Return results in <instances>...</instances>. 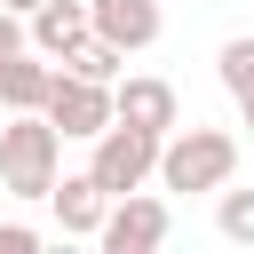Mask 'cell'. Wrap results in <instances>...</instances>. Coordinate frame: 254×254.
<instances>
[{
	"label": "cell",
	"instance_id": "cell-5",
	"mask_svg": "<svg viewBox=\"0 0 254 254\" xmlns=\"http://www.w3.org/2000/svg\"><path fill=\"white\" fill-rule=\"evenodd\" d=\"M167 230H175L167 198H159V190H127V198H111L95 246H103V254H151V246H167Z\"/></svg>",
	"mask_w": 254,
	"mask_h": 254
},
{
	"label": "cell",
	"instance_id": "cell-6",
	"mask_svg": "<svg viewBox=\"0 0 254 254\" xmlns=\"http://www.w3.org/2000/svg\"><path fill=\"white\" fill-rule=\"evenodd\" d=\"M111 103H119V119H135V127H151V135H175V127H183V95H175L159 71H119Z\"/></svg>",
	"mask_w": 254,
	"mask_h": 254
},
{
	"label": "cell",
	"instance_id": "cell-1",
	"mask_svg": "<svg viewBox=\"0 0 254 254\" xmlns=\"http://www.w3.org/2000/svg\"><path fill=\"white\" fill-rule=\"evenodd\" d=\"M56 167H64V135L48 111H8L0 127V190L8 198H48L56 190Z\"/></svg>",
	"mask_w": 254,
	"mask_h": 254
},
{
	"label": "cell",
	"instance_id": "cell-7",
	"mask_svg": "<svg viewBox=\"0 0 254 254\" xmlns=\"http://www.w3.org/2000/svg\"><path fill=\"white\" fill-rule=\"evenodd\" d=\"M48 206H56V230H64V238H95V230H103V214H111V190L79 167V175H56Z\"/></svg>",
	"mask_w": 254,
	"mask_h": 254
},
{
	"label": "cell",
	"instance_id": "cell-16",
	"mask_svg": "<svg viewBox=\"0 0 254 254\" xmlns=\"http://www.w3.org/2000/svg\"><path fill=\"white\" fill-rule=\"evenodd\" d=\"M0 64H8V56H0Z\"/></svg>",
	"mask_w": 254,
	"mask_h": 254
},
{
	"label": "cell",
	"instance_id": "cell-15",
	"mask_svg": "<svg viewBox=\"0 0 254 254\" xmlns=\"http://www.w3.org/2000/svg\"><path fill=\"white\" fill-rule=\"evenodd\" d=\"M8 8H16V16H32V8H40V0H8Z\"/></svg>",
	"mask_w": 254,
	"mask_h": 254
},
{
	"label": "cell",
	"instance_id": "cell-9",
	"mask_svg": "<svg viewBox=\"0 0 254 254\" xmlns=\"http://www.w3.org/2000/svg\"><path fill=\"white\" fill-rule=\"evenodd\" d=\"M48 87H56V56L16 48V56L0 64V111H40V103H48Z\"/></svg>",
	"mask_w": 254,
	"mask_h": 254
},
{
	"label": "cell",
	"instance_id": "cell-2",
	"mask_svg": "<svg viewBox=\"0 0 254 254\" xmlns=\"http://www.w3.org/2000/svg\"><path fill=\"white\" fill-rule=\"evenodd\" d=\"M230 175H238V135L230 127H198L190 119V127H175L159 143V190L190 198V190H222Z\"/></svg>",
	"mask_w": 254,
	"mask_h": 254
},
{
	"label": "cell",
	"instance_id": "cell-12",
	"mask_svg": "<svg viewBox=\"0 0 254 254\" xmlns=\"http://www.w3.org/2000/svg\"><path fill=\"white\" fill-rule=\"evenodd\" d=\"M64 71H79V79H103V87H119V71H127V48L119 40H103V32H87L71 56H64Z\"/></svg>",
	"mask_w": 254,
	"mask_h": 254
},
{
	"label": "cell",
	"instance_id": "cell-14",
	"mask_svg": "<svg viewBox=\"0 0 254 254\" xmlns=\"http://www.w3.org/2000/svg\"><path fill=\"white\" fill-rule=\"evenodd\" d=\"M0 254H40V230L32 222H0Z\"/></svg>",
	"mask_w": 254,
	"mask_h": 254
},
{
	"label": "cell",
	"instance_id": "cell-3",
	"mask_svg": "<svg viewBox=\"0 0 254 254\" xmlns=\"http://www.w3.org/2000/svg\"><path fill=\"white\" fill-rule=\"evenodd\" d=\"M159 143H167V135H151V127H135V119H111V127L95 135V151H87V175H95L111 198H127V190H143V183L159 175Z\"/></svg>",
	"mask_w": 254,
	"mask_h": 254
},
{
	"label": "cell",
	"instance_id": "cell-13",
	"mask_svg": "<svg viewBox=\"0 0 254 254\" xmlns=\"http://www.w3.org/2000/svg\"><path fill=\"white\" fill-rule=\"evenodd\" d=\"M214 230H222L230 246H254V190H230V183H222V198H214Z\"/></svg>",
	"mask_w": 254,
	"mask_h": 254
},
{
	"label": "cell",
	"instance_id": "cell-4",
	"mask_svg": "<svg viewBox=\"0 0 254 254\" xmlns=\"http://www.w3.org/2000/svg\"><path fill=\"white\" fill-rule=\"evenodd\" d=\"M40 111L56 119V135H64V143H95V135L119 119L111 87H103V79H79V71H56V87H48V103H40Z\"/></svg>",
	"mask_w": 254,
	"mask_h": 254
},
{
	"label": "cell",
	"instance_id": "cell-8",
	"mask_svg": "<svg viewBox=\"0 0 254 254\" xmlns=\"http://www.w3.org/2000/svg\"><path fill=\"white\" fill-rule=\"evenodd\" d=\"M87 16H95V32H103V40H119L127 56L159 48V32H167L159 0H87Z\"/></svg>",
	"mask_w": 254,
	"mask_h": 254
},
{
	"label": "cell",
	"instance_id": "cell-11",
	"mask_svg": "<svg viewBox=\"0 0 254 254\" xmlns=\"http://www.w3.org/2000/svg\"><path fill=\"white\" fill-rule=\"evenodd\" d=\"M214 71H222V87H230V103H238V127L254 135V32H238V40H222V56H214Z\"/></svg>",
	"mask_w": 254,
	"mask_h": 254
},
{
	"label": "cell",
	"instance_id": "cell-10",
	"mask_svg": "<svg viewBox=\"0 0 254 254\" xmlns=\"http://www.w3.org/2000/svg\"><path fill=\"white\" fill-rule=\"evenodd\" d=\"M87 32H95L87 0H40V8H32V48H40V56H56V64H64Z\"/></svg>",
	"mask_w": 254,
	"mask_h": 254
}]
</instances>
